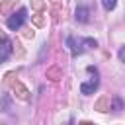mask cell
Here are the masks:
<instances>
[{
    "mask_svg": "<svg viewBox=\"0 0 125 125\" xmlns=\"http://www.w3.org/2000/svg\"><path fill=\"white\" fill-rule=\"evenodd\" d=\"M98 43H96V39H90V37H80V39H76V37H72V35H68L66 37V47L70 49V53L76 57V55H82L84 51H88L90 47H96Z\"/></svg>",
    "mask_w": 125,
    "mask_h": 125,
    "instance_id": "6da1fadb",
    "label": "cell"
},
{
    "mask_svg": "<svg viewBox=\"0 0 125 125\" xmlns=\"http://www.w3.org/2000/svg\"><path fill=\"white\" fill-rule=\"evenodd\" d=\"M25 20H27V8H20L16 14H12V16L8 18L6 25H8V29L16 31V29H20V27L23 25V21H25Z\"/></svg>",
    "mask_w": 125,
    "mask_h": 125,
    "instance_id": "7a4b0ae2",
    "label": "cell"
},
{
    "mask_svg": "<svg viewBox=\"0 0 125 125\" xmlns=\"http://www.w3.org/2000/svg\"><path fill=\"white\" fill-rule=\"evenodd\" d=\"M12 49H14L12 41H10L8 37H4V39L0 41V64H2L4 61H8V57L12 55Z\"/></svg>",
    "mask_w": 125,
    "mask_h": 125,
    "instance_id": "3957f363",
    "label": "cell"
},
{
    "mask_svg": "<svg viewBox=\"0 0 125 125\" xmlns=\"http://www.w3.org/2000/svg\"><path fill=\"white\" fill-rule=\"evenodd\" d=\"M98 84H100V78H98V72H96L90 82H82V84H80V92L86 94V96H88V94H94V92L98 90Z\"/></svg>",
    "mask_w": 125,
    "mask_h": 125,
    "instance_id": "277c9868",
    "label": "cell"
},
{
    "mask_svg": "<svg viewBox=\"0 0 125 125\" xmlns=\"http://www.w3.org/2000/svg\"><path fill=\"white\" fill-rule=\"evenodd\" d=\"M74 18H76V21H80V23H86V21H90V6H86V4H80V6L76 8V14H74Z\"/></svg>",
    "mask_w": 125,
    "mask_h": 125,
    "instance_id": "5b68a950",
    "label": "cell"
},
{
    "mask_svg": "<svg viewBox=\"0 0 125 125\" xmlns=\"http://www.w3.org/2000/svg\"><path fill=\"white\" fill-rule=\"evenodd\" d=\"M115 4H117V0H102L104 10H107V12H111V10L115 8Z\"/></svg>",
    "mask_w": 125,
    "mask_h": 125,
    "instance_id": "8992f818",
    "label": "cell"
},
{
    "mask_svg": "<svg viewBox=\"0 0 125 125\" xmlns=\"http://www.w3.org/2000/svg\"><path fill=\"white\" fill-rule=\"evenodd\" d=\"M121 105H123V104H121L119 96H115V98H113V109H115V111H119V109H121Z\"/></svg>",
    "mask_w": 125,
    "mask_h": 125,
    "instance_id": "52a82bcc",
    "label": "cell"
},
{
    "mask_svg": "<svg viewBox=\"0 0 125 125\" xmlns=\"http://www.w3.org/2000/svg\"><path fill=\"white\" fill-rule=\"evenodd\" d=\"M117 55H119V61H121V62H125V45L119 49V53H117Z\"/></svg>",
    "mask_w": 125,
    "mask_h": 125,
    "instance_id": "ba28073f",
    "label": "cell"
},
{
    "mask_svg": "<svg viewBox=\"0 0 125 125\" xmlns=\"http://www.w3.org/2000/svg\"><path fill=\"white\" fill-rule=\"evenodd\" d=\"M70 125H72V123H70Z\"/></svg>",
    "mask_w": 125,
    "mask_h": 125,
    "instance_id": "9c48e42d",
    "label": "cell"
}]
</instances>
